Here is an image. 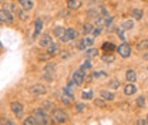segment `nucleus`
Masks as SVG:
<instances>
[{
	"label": "nucleus",
	"mask_w": 148,
	"mask_h": 125,
	"mask_svg": "<svg viewBox=\"0 0 148 125\" xmlns=\"http://www.w3.org/2000/svg\"><path fill=\"white\" fill-rule=\"evenodd\" d=\"M46 111H47L46 108H37L36 111H34V117H36V120H37V124H41V125L50 124Z\"/></svg>",
	"instance_id": "f257e3e1"
},
{
	"label": "nucleus",
	"mask_w": 148,
	"mask_h": 125,
	"mask_svg": "<svg viewBox=\"0 0 148 125\" xmlns=\"http://www.w3.org/2000/svg\"><path fill=\"white\" fill-rule=\"evenodd\" d=\"M53 120H54L56 122H58V124H64V122L69 121V115H67V112H64L63 109L54 108V109H53Z\"/></svg>",
	"instance_id": "f03ea898"
},
{
	"label": "nucleus",
	"mask_w": 148,
	"mask_h": 125,
	"mask_svg": "<svg viewBox=\"0 0 148 125\" xmlns=\"http://www.w3.org/2000/svg\"><path fill=\"white\" fill-rule=\"evenodd\" d=\"M117 51L120 53L121 57H124V58H128L130 55H131V46L127 44V43H123V44H120L118 47H117Z\"/></svg>",
	"instance_id": "7ed1b4c3"
},
{
	"label": "nucleus",
	"mask_w": 148,
	"mask_h": 125,
	"mask_svg": "<svg viewBox=\"0 0 148 125\" xmlns=\"http://www.w3.org/2000/svg\"><path fill=\"white\" fill-rule=\"evenodd\" d=\"M30 94H33V95H43V94H46L47 92V88L44 87V85H41V84H34V85H32L30 88Z\"/></svg>",
	"instance_id": "20e7f679"
},
{
	"label": "nucleus",
	"mask_w": 148,
	"mask_h": 125,
	"mask_svg": "<svg viewBox=\"0 0 148 125\" xmlns=\"http://www.w3.org/2000/svg\"><path fill=\"white\" fill-rule=\"evenodd\" d=\"M84 77H86V72H83L81 70L73 72V81L75 85H81L84 83Z\"/></svg>",
	"instance_id": "39448f33"
},
{
	"label": "nucleus",
	"mask_w": 148,
	"mask_h": 125,
	"mask_svg": "<svg viewBox=\"0 0 148 125\" xmlns=\"http://www.w3.org/2000/svg\"><path fill=\"white\" fill-rule=\"evenodd\" d=\"M10 108H12V111L17 115L18 118L23 115V109H24V108H23V104H21V102H18V101H13V102L10 104Z\"/></svg>",
	"instance_id": "423d86ee"
},
{
	"label": "nucleus",
	"mask_w": 148,
	"mask_h": 125,
	"mask_svg": "<svg viewBox=\"0 0 148 125\" xmlns=\"http://www.w3.org/2000/svg\"><path fill=\"white\" fill-rule=\"evenodd\" d=\"M0 21L1 23H12L13 21V16L10 14L9 10H6V9L0 10Z\"/></svg>",
	"instance_id": "0eeeda50"
},
{
	"label": "nucleus",
	"mask_w": 148,
	"mask_h": 125,
	"mask_svg": "<svg viewBox=\"0 0 148 125\" xmlns=\"http://www.w3.org/2000/svg\"><path fill=\"white\" fill-rule=\"evenodd\" d=\"M92 44H94V38L92 37H86L78 43V50H86L88 46H92Z\"/></svg>",
	"instance_id": "6e6552de"
},
{
	"label": "nucleus",
	"mask_w": 148,
	"mask_h": 125,
	"mask_svg": "<svg viewBox=\"0 0 148 125\" xmlns=\"http://www.w3.org/2000/svg\"><path fill=\"white\" fill-rule=\"evenodd\" d=\"M51 43H53V38H51L50 34H43V36L40 37V40H38V44L41 47H49Z\"/></svg>",
	"instance_id": "1a4fd4ad"
},
{
	"label": "nucleus",
	"mask_w": 148,
	"mask_h": 125,
	"mask_svg": "<svg viewBox=\"0 0 148 125\" xmlns=\"http://www.w3.org/2000/svg\"><path fill=\"white\" fill-rule=\"evenodd\" d=\"M135 92H137V87H135L134 83H128V84L124 87V94H125V95H132V94H135Z\"/></svg>",
	"instance_id": "9d476101"
},
{
	"label": "nucleus",
	"mask_w": 148,
	"mask_h": 125,
	"mask_svg": "<svg viewBox=\"0 0 148 125\" xmlns=\"http://www.w3.org/2000/svg\"><path fill=\"white\" fill-rule=\"evenodd\" d=\"M81 6V0H67V7L69 10H77Z\"/></svg>",
	"instance_id": "9b49d317"
},
{
	"label": "nucleus",
	"mask_w": 148,
	"mask_h": 125,
	"mask_svg": "<svg viewBox=\"0 0 148 125\" xmlns=\"http://www.w3.org/2000/svg\"><path fill=\"white\" fill-rule=\"evenodd\" d=\"M20 6L24 10H32L34 7V3H33V0H20Z\"/></svg>",
	"instance_id": "f8f14e48"
},
{
	"label": "nucleus",
	"mask_w": 148,
	"mask_h": 125,
	"mask_svg": "<svg viewBox=\"0 0 148 125\" xmlns=\"http://www.w3.org/2000/svg\"><path fill=\"white\" fill-rule=\"evenodd\" d=\"M125 78H127L128 83H134L137 80V74H135L134 70H128V71L125 72Z\"/></svg>",
	"instance_id": "ddd939ff"
},
{
	"label": "nucleus",
	"mask_w": 148,
	"mask_h": 125,
	"mask_svg": "<svg viewBox=\"0 0 148 125\" xmlns=\"http://www.w3.org/2000/svg\"><path fill=\"white\" fill-rule=\"evenodd\" d=\"M100 95H101L106 101H112V100H114V97H115L112 92H110V91H106V89H104V91H101V92H100Z\"/></svg>",
	"instance_id": "4468645a"
},
{
	"label": "nucleus",
	"mask_w": 148,
	"mask_h": 125,
	"mask_svg": "<svg viewBox=\"0 0 148 125\" xmlns=\"http://www.w3.org/2000/svg\"><path fill=\"white\" fill-rule=\"evenodd\" d=\"M98 55H100V51L95 50V48H88V50H86V57H87V58H94V57H98Z\"/></svg>",
	"instance_id": "2eb2a0df"
},
{
	"label": "nucleus",
	"mask_w": 148,
	"mask_h": 125,
	"mask_svg": "<svg viewBox=\"0 0 148 125\" xmlns=\"http://www.w3.org/2000/svg\"><path fill=\"white\" fill-rule=\"evenodd\" d=\"M147 48H148V40L138 41V44H137V50H138V51H145Z\"/></svg>",
	"instance_id": "dca6fc26"
},
{
	"label": "nucleus",
	"mask_w": 148,
	"mask_h": 125,
	"mask_svg": "<svg viewBox=\"0 0 148 125\" xmlns=\"http://www.w3.org/2000/svg\"><path fill=\"white\" fill-rule=\"evenodd\" d=\"M115 48H117V47H115L112 43H104V44H103V50H104L106 53H112Z\"/></svg>",
	"instance_id": "f3484780"
},
{
	"label": "nucleus",
	"mask_w": 148,
	"mask_h": 125,
	"mask_svg": "<svg viewBox=\"0 0 148 125\" xmlns=\"http://www.w3.org/2000/svg\"><path fill=\"white\" fill-rule=\"evenodd\" d=\"M41 29H43V21H41L40 18H37V20H36V31H34V34H33V37H34V38L40 34Z\"/></svg>",
	"instance_id": "a211bd4d"
},
{
	"label": "nucleus",
	"mask_w": 148,
	"mask_h": 125,
	"mask_svg": "<svg viewBox=\"0 0 148 125\" xmlns=\"http://www.w3.org/2000/svg\"><path fill=\"white\" fill-rule=\"evenodd\" d=\"M94 105L98 108H106L107 107V102H106V100L101 97V98H97V100H94Z\"/></svg>",
	"instance_id": "6ab92c4d"
},
{
	"label": "nucleus",
	"mask_w": 148,
	"mask_h": 125,
	"mask_svg": "<svg viewBox=\"0 0 148 125\" xmlns=\"http://www.w3.org/2000/svg\"><path fill=\"white\" fill-rule=\"evenodd\" d=\"M57 51H58V46H57V44H54V43H51V44L47 47V53L50 54V55H54V54H57Z\"/></svg>",
	"instance_id": "aec40b11"
},
{
	"label": "nucleus",
	"mask_w": 148,
	"mask_h": 125,
	"mask_svg": "<svg viewBox=\"0 0 148 125\" xmlns=\"http://www.w3.org/2000/svg\"><path fill=\"white\" fill-rule=\"evenodd\" d=\"M144 16V12L143 10H140V9H134L132 10V17L135 18V20H141Z\"/></svg>",
	"instance_id": "412c9836"
},
{
	"label": "nucleus",
	"mask_w": 148,
	"mask_h": 125,
	"mask_svg": "<svg viewBox=\"0 0 148 125\" xmlns=\"http://www.w3.org/2000/svg\"><path fill=\"white\" fill-rule=\"evenodd\" d=\"M66 36L69 37V40H74V38L77 37V31H75L74 29H67V30H66Z\"/></svg>",
	"instance_id": "4be33fe9"
},
{
	"label": "nucleus",
	"mask_w": 148,
	"mask_h": 125,
	"mask_svg": "<svg viewBox=\"0 0 148 125\" xmlns=\"http://www.w3.org/2000/svg\"><path fill=\"white\" fill-rule=\"evenodd\" d=\"M121 27H123V30H131V29L134 27V21H132V20H125Z\"/></svg>",
	"instance_id": "5701e85b"
},
{
	"label": "nucleus",
	"mask_w": 148,
	"mask_h": 125,
	"mask_svg": "<svg viewBox=\"0 0 148 125\" xmlns=\"http://www.w3.org/2000/svg\"><path fill=\"white\" fill-rule=\"evenodd\" d=\"M120 85H121V83H120V80H117V78H115V80H111L110 83H108V87H110L111 89H117Z\"/></svg>",
	"instance_id": "b1692460"
},
{
	"label": "nucleus",
	"mask_w": 148,
	"mask_h": 125,
	"mask_svg": "<svg viewBox=\"0 0 148 125\" xmlns=\"http://www.w3.org/2000/svg\"><path fill=\"white\" fill-rule=\"evenodd\" d=\"M37 124V120L34 115H32V117H27L26 120H24V125H36Z\"/></svg>",
	"instance_id": "393cba45"
},
{
	"label": "nucleus",
	"mask_w": 148,
	"mask_h": 125,
	"mask_svg": "<svg viewBox=\"0 0 148 125\" xmlns=\"http://www.w3.org/2000/svg\"><path fill=\"white\" fill-rule=\"evenodd\" d=\"M114 60H115V58H114V55H111V54H106V55H103V61H104V63H107V64H111V63H114Z\"/></svg>",
	"instance_id": "a878e982"
},
{
	"label": "nucleus",
	"mask_w": 148,
	"mask_h": 125,
	"mask_svg": "<svg viewBox=\"0 0 148 125\" xmlns=\"http://www.w3.org/2000/svg\"><path fill=\"white\" fill-rule=\"evenodd\" d=\"M87 14H88L91 18H97L98 16H100V12H98L97 9H90V10L87 12Z\"/></svg>",
	"instance_id": "bb28decb"
},
{
	"label": "nucleus",
	"mask_w": 148,
	"mask_h": 125,
	"mask_svg": "<svg viewBox=\"0 0 148 125\" xmlns=\"http://www.w3.org/2000/svg\"><path fill=\"white\" fill-rule=\"evenodd\" d=\"M43 108H46L47 111H53L56 108V105L51 102V101H44V102H43Z\"/></svg>",
	"instance_id": "cd10ccee"
},
{
	"label": "nucleus",
	"mask_w": 148,
	"mask_h": 125,
	"mask_svg": "<svg viewBox=\"0 0 148 125\" xmlns=\"http://www.w3.org/2000/svg\"><path fill=\"white\" fill-rule=\"evenodd\" d=\"M56 70V66L53 64V63H49L46 67H44V72H50V74H53Z\"/></svg>",
	"instance_id": "c85d7f7f"
},
{
	"label": "nucleus",
	"mask_w": 148,
	"mask_h": 125,
	"mask_svg": "<svg viewBox=\"0 0 148 125\" xmlns=\"http://www.w3.org/2000/svg\"><path fill=\"white\" fill-rule=\"evenodd\" d=\"M91 31H92V26L91 24H88V23H87V24H84V26H83V33H84V34H90Z\"/></svg>",
	"instance_id": "c756f323"
},
{
	"label": "nucleus",
	"mask_w": 148,
	"mask_h": 125,
	"mask_svg": "<svg viewBox=\"0 0 148 125\" xmlns=\"http://www.w3.org/2000/svg\"><path fill=\"white\" fill-rule=\"evenodd\" d=\"M92 91H84L83 94H81V97H83V100H91L92 98Z\"/></svg>",
	"instance_id": "7c9ffc66"
},
{
	"label": "nucleus",
	"mask_w": 148,
	"mask_h": 125,
	"mask_svg": "<svg viewBox=\"0 0 148 125\" xmlns=\"http://www.w3.org/2000/svg\"><path fill=\"white\" fill-rule=\"evenodd\" d=\"M64 33H66V30H64L63 27H56V29H54V34L57 37H61Z\"/></svg>",
	"instance_id": "2f4dec72"
},
{
	"label": "nucleus",
	"mask_w": 148,
	"mask_h": 125,
	"mask_svg": "<svg viewBox=\"0 0 148 125\" xmlns=\"http://www.w3.org/2000/svg\"><path fill=\"white\" fill-rule=\"evenodd\" d=\"M137 105H138V107H144V105H145V97H143V95L138 97V98H137Z\"/></svg>",
	"instance_id": "473e14b6"
},
{
	"label": "nucleus",
	"mask_w": 148,
	"mask_h": 125,
	"mask_svg": "<svg viewBox=\"0 0 148 125\" xmlns=\"http://www.w3.org/2000/svg\"><path fill=\"white\" fill-rule=\"evenodd\" d=\"M17 14H18V17H20L21 21H26V20L29 18V14H27L26 12H17Z\"/></svg>",
	"instance_id": "72a5a7b5"
},
{
	"label": "nucleus",
	"mask_w": 148,
	"mask_h": 125,
	"mask_svg": "<svg viewBox=\"0 0 148 125\" xmlns=\"http://www.w3.org/2000/svg\"><path fill=\"white\" fill-rule=\"evenodd\" d=\"M94 36H100L101 34V27H95V29H92V31H91Z\"/></svg>",
	"instance_id": "f704fd0d"
},
{
	"label": "nucleus",
	"mask_w": 148,
	"mask_h": 125,
	"mask_svg": "<svg viewBox=\"0 0 148 125\" xmlns=\"http://www.w3.org/2000/svg\"><path fill=\"white\" fill-rule=\"evenodd\" d=\"M50 72H44V75H43V78L44 80H47V81H53V75H49Z\"/></svg>",
	"instance_id": "c9c22d12"
},
{
	"label": "nucleus",
	"mask_w": 148,
	"mask_h": 125,
	"mask_svg": "<svg viewBox=\"0 0 148 125\" xmlns=\"http://www.w3.org/2000/svg\"><path fill=\"white\" fill-rule=\"evenodd\" d=\"M7 6H9V9H10L12 12H14V13H16V12H18V10H17V6H16L14 3H12V4H7Z\"/></svg>",
	"instance_id": "e433bc0d"
},
{
	"label": "nucleus",
	"mask_w": 148,
	"mask_h": 125,
	"mask_svg": "<svg viewBox=\"0 0 148 125\" xmlns=\"http://www.w3.org/2000/svg\"><path fill=\"white\" fill-rule=\"evenodd\" d=\"M83 66H84V67H86V68H91V61H90V58H87V60H86V61H84V64H83Z\"/></svg>",
	"instance_id": "4c0bfd02"
},
{
	"label": "nucleus",
	"mask_w": 148,
	"mask_h": 125,
	"mask_svg": "<svg viewBox=\"0 0 148 125\" xmlns=\"http://www.w3.org/2000/svg\"><path fill=\"white\" fill-rule=\"evenodd\" d=\"M69 98H70V97H69ZM69 98H67L66 95H63V97H61V101H63L66 105H70V100H69Z\"/></svg>",
	"instance_id": "58836bf2"
},
{
	"label": "nucleus",
	"mask_w": 148,
	"mask_h": 125,
	"mask_svg": "<svg viewBox=\"0 0 148 125\" xmlns=\"http://www.w3.org/2000/svg\"><path fill=\"white\" fill-rule=\"evenodd\" d=\"M50 57H51V55H50V54L47 53V54H44V55H40V57H38V58H40V60H41V61H46V60H49V58H50Z\"/></svg>",
	"instance_id": "ea45409f"
},
{
	"label": "nucleus",
	"mask_w": 148,
	"mask_h": 125,
	"mask_svg": "<svg viewBox=\"0 0 148 125\" xmlns=\"http://www.w3.org/2000/svg\"><path fill=\"white\" fill-rule=\"evenodd\" d=\"M75 108H77V112H83V109H84V104H77Z\"/></svg>",
	"instance_id": "a19ab883"
},
{
	"label": "nucleus",
	"mask_w": 148,
	"mask_h": 125,
	"mask_svg": "<svg viewBox=\"0 0 148 125\" xmlns=\"http://www.w3.org/2000/svg\"><path fill=\"white\" fill-rule=\"evenodd\" d=\"M69 14H70L69 10H63V12H60V16H61V17H69Z\"/></svg>",
	"instance_id": "79ce46f5"
},
{
	"label": "nucleus",
	"mask_w": 148,
	"mask_h": 125,
	"mask_svg": "<svg viewBox=\"0 0 148 125\" xmlns=\"http://www.w3.org/2000/svg\"><path fill=\"white\" fill-rule=\"evenodd\" d=\"M112 20H114V18H112V17H107V18H106V24H107V26H111V23H112Z\"/></svg>",
	"instance_id": "37998d69"
},
{
	"label": "nucleus",
	"mask_w": 148,
	"mask_h": 125,
	"mask_svg": "<svg viewBox=\"0 0 148 125\" xmlns=\"http://www.w3.org/2000/svg\"><path fill=\"white\" fill-rule=\"evenodd\" d=\"M143 60H145V61H148V53L143 54Z\"/></svg>",
	"instance_id": "c03bdc74"
},
{
	"label": "nucleus",
	"mask_w": 148,
	"mask_h": 125,
	"mask_svg": "<svg viewBox=\"0 0 148 125\" xmlns=\"http://www.w3.org/2000/svg\"><path fill=\"white\" fill-rule=\"evenodd\" d=\"M61 57H63V58H69L70 55H69V54H67V53H64V54H61Z\"/></svg>",
	"instance_id": "a18cd8bd"
},
{
	"label": "nucleus",
	"mask_w": 148,
	"mask_h": 125,
	"mask_svg": "<svg viewBox=\"0 0 148 125\" xmlns=\"http://www.w3.org/2000/svg\"><path fill=\"white\" fill-rule=\"evenodd\" d=\"M147 124H148V115H147Z\"/></svg>",
	"instance_id": "49530a36"
},
{
	"label": "nucleus",
	"mask_w": 148,
	"mask_h": 125,
	"mask_svg": "<svg viewBox=\"0 0 148 125\" xmlns=\"http://www.w3.org/2000/svg\"><path fill=\"white\" fill-rule=\"evenodd\" d=\"M86 1H90V0H86Z\"/></svg>",
	"instance_id": "de8ad7c7"
},
{
	"label": "nucleus",
	"mask_w": 148,
	"mask_h": 125,
	"mask_svg": "<svg viewBox=\"0 0 148 125\" xmlns=\"http://www.w3.org/2000/svg\"><path fill=\"white\" fill-rule=\"evenodd\" d=\"M0 48H1V44H0Z\"/></svg>",
	"instance_id": "09e8293b"
}]
</instances>
